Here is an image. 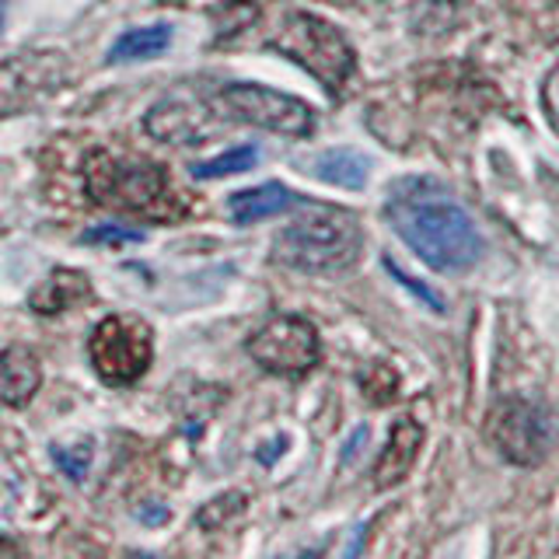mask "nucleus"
Here are the masks:
<instances>
[{"instance_id": "f257e3e1", "label": "nucleus", "mask_w": 559, "mask_h": 559, "mask_svg": "<svg viewBox=\"0 0 559 559\" xmlns=\"http://www.w3.org/2000/svg\"><path fill=\"white\" fill-rule=\"evenodd\" d=\"M392 231L427 262L430 270L459 273L472 270L486 252L476 221L465 206L454 203L448 192L430 179H406L392 189L384 203Z\"/></svg>"}, {"instance_id": "f03ea898", "label": "nucleus", "mask_w": 559, "mask_h": 559, "mask_svg": "<svg viewBox=\"0 0 559 559\" xmlns=\"http://www.w3.org/2000/svg\"><path fill=\"white\" fill-rule=\"evenodd\" d=\"M364 231L357 214L343 206H311L273 241V259L301 273H340L360 259Z\"/></svg>"}, {"instance_id": "7ed1b4c3", "label": "nucleus", "mask_w": 559, "mask_h": 559, "mask_svg": "<svg viewBox=\"0 0 559 559\" xmlns=\"http://www.w3.org/2000/svg\"><path fill=\"white\" fill-rule=\"evenodd\" d=\"M84 175H87V197L98 206H112L122 210V214H140V217L175 214L168 175L162 171V165L95 151L87 157Z\"/></svg>"}, {"instance_id": "20e7f679", "label": "nucleus", "mask_w": 559, "mask_h": 559, "mask_svg": "<svg viewBox=\"0 0 559 559\" xmlns=\"http://www.w3.org/2000/svg\"><path fill=\"white\" fill-rule=\"evenodd\" d=\"M270 49L294 60L297 67H305L332 95L343 92L357 67L354 46L346 43V35L308 11H290L276 35H270Z\"/></svg>"}, {"instance_id": "39448f33", "label": "nucleus", "mask_w": 559, "mask_h": 559, "mask_svg": "<svg viewBox=\"0 0 559 559\" xmlns=\"http://www.w3.org/2000/svg\"><path fill=\"white\" fill-rule=\"evenodd\" d=\"M214 109L245 127L284 136H308L314 130V112L308 102L273 92L266 84H224L214 95Z\"/></svg>"}, {"instance_id": "423d86ee", "label": "nucleus", "mask_w": 559, "mask_h": 559, "mask_svg": "<svg viewBox=\"0 0 559 559\" xmlns=\"http://www.w3.org/2000/svg\"><path fill=\"white\" fill-rule=\"evenodd\" d=\"M87 357L102 381L109 384H133L136 378L147 374L154 346L151 329L133 319V314H109L102 319L87 340Z\"/></svg>"}, {"instance_id": "0eeeda50", "label": "nucleus", "mask_w": 559, "mask_h": 559, "mask_svg": "<svg viewBox=\"0 0 559 559\" xmlns=\"http://www.w3.org/2000/svg\"><path fill=\"white\" fill-rule=\"evenodd\" d=\"M249 357L276 378H305L322 357L319 329L297 314H280L252 332Z\"/></svg>"}, {"instance_id": "6e6552de", "label": "nucleus", "mask_w": 559, "mask_h": 559, "mask_svg": "<svg viewBox=\"0 0 559 559\" xmlns=\"http://www.w3.org/2000/svg\"><path fill=\"white\" fill-rule=\"evenodd\" d=\"M489 437L514 465H538L552 441V419L535 399H503L489 413Z\"/></svg>"}, {"instance_id": "1a4fd4ad", "label": "nucleus", "mask_w": 559, "mask_h": 559, "mask_svg": "<svg viewBox=\"0 0 559 559\" xmlns=\"http://www.w3.org/2000/svg\"><path fill=\"white\" fill-rule=\"evenodd\" d=\"M419 448H424V427H419L413 416H399L389 430V441H384L378 462H374V486L378 489L399 486L409 476V468L416 465Z\"/></svg>"}, {"instance_id": "9d476101", "label": "nucleus", "mask_w": 559, "mask_h": 559, "mask_svg": "<svg viewBox=\"0 0 559 559\" xmlns=\"http://www.w3.org/2000/svg\"><path fill=\"white\" fill-rule=\"evenodd\" d=\"M144 127L154 140H165V144H203V136H206L203 112L182 98L157 102L147 112Z\"/></svg>"}, {"instance_id": "9b49d317", "label": "nucleus", "mask_w": 559, "mask_h": 559, "mask_svg": "<svg viewBox=\"0 0 559 559\" xmlns=\"http://www.w3.org/2000/svg\"><path fill=\"white\" fill-rule=\"evenodd\" d=\"M43 384L39 357L28 346H11L8 354H0V402L8 406H28L32 395Z\"/></svg>"}, {"instance_id": "f8f14e48", "label": "nucleus", "mask_w": 559, "mask_h": 559, "mask_svg": "<svg viewBox=\"0 0 559 559\" xmlns=\"http://www.w3.org/2000/svg\"><path fill=\"white\" fill-rule=\"evenodd\" d=\"M297 203H301V197H297V192H290L287 186L262 182V186L235 192V197L227 200V214H231L235 224H255V221H266V217L284 214V210H290Z\"/></svg>"}, {"instance_id": "ddd939ff", "label": "nucleus", "mask_w": 559, "mask_h": 559, "mask_svg": "<svg viewBox=\"0 0 559 559\" xmlns=\"http://www.w3.org/2000/svg\"><path fill=\"white\" fill-rule=\"evenodd\" d=\"M92 297V280L78 270H52L32 294V311L39 314H57L67 311Z\"/></svg>"}, {"instance_id": "4468645a", "label": "nucleus", "mask_w": 559, "mask_h": 559, "mask_svg": "<svg viewBox=\"0 0 559 559\" xmlns=\"http://www.w3.org/2000/svg\"><path fill=\"white\" fill-rule=\"evenodd\" d=\"M314 175L340 189H364L367 175H371V162L354 147H332L314 157Z\"/></svg>"}, {"instance_id": "2eb2a0df", "label": "nucleus", "mask_w": 559, "mask_h": 559, "mask_svg": "<svg viewBox=\"0 0 559 559\" xmlns=\"http://www.w3.org/2000/svg\"><path fill=\"white\" fill-rule=\"evenodd\" d=\"M171 43L168 25H147V28H130L122 32L109 49V63H140L162 57Z\"/></svg>"}, {"instance_id": "dca6fc26", "label": "nucleus", "mask_w": 559, "mask_h": 559, "mask_svg": "<svg viewBox=\"0 0 559 559\" xmlns=\"http://www.w3.org/2000/svg\"><path fill=\"white\" fill-rule=\"evenodd\" d=\"M255 162H259L255 147H235V151L210 157V162L192 165V175H197V179H227V175H241V171L255 168Z\"/></svg>"}, {"instance_id": "f3484780", "label": "nucleus", "mask_w": 559, "mask_h": 559, "mask_svg": "<svg viewBox=\"0 0 559 559\" xmlns=\"http://www.w3.org/2000/svg\"><path fill=\"white\" fill-rule=\"evenodd\" d=\"M144 238H147L144 231H133V227H119V224H102L81 235L84 245H136Z\"/></svg>"}, {"instance_id": "a211bd4d", "label": "nucleus", "mask_w": 559, "mask_h": 559, "mask_svg": "<svg viewBox=\"0 0 559 559\" xmlns=\"http://www.w3.org/2000/svg\"><path fill=\"white\" fill-rule=\"evenodd\" d=\"M542 109H546L549 127H552L556 136H559V63L549 70L546 84H542Z\"/></svg>"}, {"instance_id": "6ab92c4d", "label": "nucleus", "mask_w": 559, "mask_h": 559, "mask_svg": "<svg viewBox=\"0 0 559 559\" xmlns=\"http://www.w3.org/2000/svg\"><path fill=\"white\" fill-rule=\"evenodd\" d=\"M4 552H14V546H11L8 538H0V556H4Z\"/></svg>"}, {"instance_id": "aec40b11", "label": "nucleus", "mask_w": 559, "mask_h": 559, "mask_svg": "<svg viewBox=\"0 0 559 559\" xmlns=\"http://www.w3.org/2000/svg\"><path fill=\"white\" fill-rule=\"evenodd\" d=\"M4 14H8V0H0V28H4Z\"/></svg>"}]
</instances>
